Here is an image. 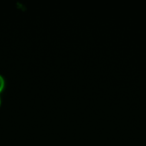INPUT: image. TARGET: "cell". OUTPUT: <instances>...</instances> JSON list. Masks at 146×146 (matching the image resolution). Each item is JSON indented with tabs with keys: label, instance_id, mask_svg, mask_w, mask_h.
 Masks as SVG:
<instances>
[{
	"label": "cell",
	"instance_id": "1",
	"mask_svg": "<svg viewBox=\"0 0 146 146\" xmlns=\"http://www.w3.org/2000/svg\"><path fill=\"white\" fill-rule=\"evenodd\" d=\"M4 84H5V81H4V77L0 74V92H1L3 90V88H4Z\"/></svg>",
	"mask_w": 146,
	"mask_h": 146
},
{
	"label": "cell",
	"instance_id": "2",
	"mask_svg": "<svg viewBox=\"0 0 146 146\" xmlns=\"http://www.w3.org/2000/svg\"><path fill=\"white\" fill-rule=\"evenodd\" d=\"M0 104H1V98H0Z\"/></svg>",
	"mask_w": 146,
	"mask_h": 146
}]
</instances>
